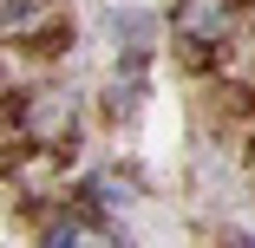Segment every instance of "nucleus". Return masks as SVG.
Listing matches in <instances>:
<instances>
[{
    "label": "nucleus",
    "instance_id": "f03ea898",
    "mask_svg": "<svg viewBox=\"0 0 255 248\" xmlns=\"http://www.w3.org/2000/svg\"><path fill=\"white\" fill-rule=\"evenodd\" d=\"M46 248H118L112 229H98V222H59L53 235H46Z\"/></svg>",
    "mask_w": 255,
    "mask_h": 248
},
{
    "label": "nucleus",
    "instance_id": "f257e3e1",
    "mask_svg": "<svg viewBox=\"0 0 255 248\" xmlns=\"http://www.w3.org/2000/svg\"><path fill=\"white\" fill-rule=\"evenodd\" d=\"M236 20V0H177V33L190 46H216Z\"/></svg>",
    "mask_w": 255,
    "mask_h": 248
},
{
    "label": "nucleus",
    "instance_id": "7ed1b4c3",
    "mask_svg": "<svg viewBox=\"0 0 255 248\" xmlns=\"http://www.w3.org/2000/svg\"><path fill=\"white\" fill-rule=\"evenodd\" d=\"M39 20H46V0H0V39L33 33Z\"/></svg>",
    "mask_w": 255,
    "mask_h": 248
}]
</instances>
